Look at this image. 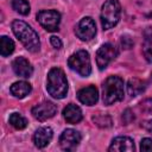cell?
Segmentation results:
<instances>
[{
    "mask_svg": "<svg viewBox=\"0 0 152 152\" xmlns=\"http://www.w3.org/2000/svg\"><path fill=\"white\" fill-rule=\"evenodd\" d=\"M12 31L14 36L21 42L26 50L30 52H37L40 49V42L38 33L25 21L23 20H13L12 21Z\"/></svg>",
    "mask_w": 152,
    "mask_h": 152,
    "instance_id": "cell-1",
    "label": "cell"
},
{
    "mask_svg": "<svg viewBox=\"0 0 152 152\" xmlns=\"http://www.w3.org/2000/svg\"><path fill=\"white\" fill-rule=\"evenodd\" d=\"M48 93L55 99H63L68 93V81L65 74L59 68H52L48 74Z\"/></svg>",
    "mask_w": 152,
    "mask_h": 152,
    "instance_id": "cell-2",
    "label": "cell"
},
{
    "mask_svg": "<svg viewBox=\"0 0 152 152\" xmlns=\"http://www.w3.org/2000/svg\"><path fill=\"white\" fill-rule=\"evenodd\" d=\"M124 99V81L119 76H109L102 86L103 103L110 106Z\"/></svg>",
    "mask_w": 152,
    "mask_h": 152,
    "instance_id": "cell-3",
    "label": "cell"
},
{
    "mask_svg": "<svg viewBox=\"0 0 152 152\" xmlns=\"http://www.w3.org/2000/svg\"><path fill=\"white\" fill-rule=\"evenodd\" d=\"M121 14V6L118 0H107L101 8V25L103 30H109L114 27L119 20Z\"/></svg>",
    "mask_w": 152,
    "mask_h": 152,
    "instance_id": "cell-4",
    "label": "cell"
},
{
    "mask_svg": "<svg viewBox=\"0 0 152 152\" xmlns=\"http://www.w3.org/2000/svg\"><path fill=\"white\" fill-rule=\"evenodd\" d=\"M68 65L71 70L76 71L82 77H88L91 72L90 57L86 50H78L72 53L68 59Z\"/></svg>",
    "mask_w": 152,
    "mask_h": 152,
    "instance_id": "cell-5",
    "label": "cell"
},
{
    "mask_svg": "<svg viewBox=\"0 0 152 152\" xmlns=\"http://www.w3.org/2000/svg\"><path fill=\"white\" fill-rule=\"evenodd\" d=\"M37 20L46 31L55 32L58 30L61 14L55 10H43L37 13Z\"/></svg>",
    "mask_w": 152,
    "mask_h": 152,
    "instance_id": "cell-6",
    "label": "cell"
},
{
    "mask_svg": "<svg viewBox=\"0 0 152 152\" xmlns=\"http://www.w3.org/2000/svg\"><path fill=\"white\" fill-rule=\"evenodd\" d=\"M119 51L116 49L115 45L110 44V43H106L103 45H101L96 52V64L99 66L100 70H103L107 68V65L116 58Z\"/></svg>",
    "mask_w": 152,
    "mask_h": 152,
    "instance_id": "cell-7",
    "label": "cell"
},
{
    "mask_svg": "<svg viewBox=\"0 0 152 152\" xmlns=\"http://www.w3.org/2000/svg\"><path fill=\"white\" fill-rule=\"evenodd\" d=\"M75 33L83 42H88V40L93 39L96 34V25H95V21L93 20V18H90V17L82 18L75 27Z\"/></svg>",
    "mask_w": 152,
    "mask_h": 152,
    "instance_id": "cell-8",
    "label": "cell"
},
{
    "mask_svg": "<svg viewBox=\"0 0 152 152\" xmlns=\"http://www.w3.org/2000/svg\"><path fill=\"white\" fill-rule=\"evenodd\" d=\"M81 133L72 128H66L59 137V145L64 151H74L81 142Z\"/></svg>",
    "mask_w": 152,
    "mask_h": 152,
    "instance_id": "cell-9",
    "label": "cell"
},
{
    "mask_svg": "<svg viewBox=\"0 0 152 152\" xmlns=\"http://www.w3.org/2000/svg\"><path fill=\"white\" fill-rule=\"evenodd\" d=\"M31 113H32L33 118L37 119L38 121H45V120L52 118L57 113V107L55 103H52L50 101H43V102L36 104L32 108Z\"/></svg>",
    "mask_w": 152,
    "mask_h": 152,
    "instance_id": "cell-10",
    "label": "cell"
},
{
    "mask_svg": "<svg viewBox=\"0 0 152 152\" xmlns=\"http://www.w3.org/2000/svg\"><path fill=\"white\" fill-rule=\"evenodd\" d=\"M12 68H13V71L15 72V75H18L19 77L28 78L33 74V68H32L31 63L24 57H17L12 62Z\"/></svg>",
    "mask_w": 152,
    "mask_h": 152,
    "instance_id": "cell-11",
    "label": "cell"
},
{
    "mask_svg": "<svg viewBox=\"0 0 152 152\" xmlns=\"http://www.w3.org/2000/svg\"><path fill=\"white\" fill-rule=\"evenodd\" d=\"M77 99L86 106H94L99 100V91L94 86H89L77 91Z\"/></svg>",
    "mask_w": 152,
    "mask_h": 152,
    "instance_id": "cell-12",
    "label": "cell"
},
{
    "mask_svg": "<svg viewBox=\"0 0 152 152\" xmlns=\"http://www.w3.org/2000/svg\"><path fill=\"white\" fill-rule=\"evenodd\" d=\"M134 142L128 137H116L113 139L108 151L110 152H133L134 151Z\"/></svg>",
    "mask_w": 152,
    "mask_h": 152,
    "instance_id": "cell-13",
    "label": "cell"
},
{
    "mask_svg": "<svg viewBox=\"0 0 152 152\" xmlns=\"http://www.w3.org/2000/svg\"><path fill=\"white\" fill-rule=\"evenodd\" d=\"M52 135H53V132L50 127L48 126L39 127L33 134V142L38 148H43L51 141Z\"/></svg>",
    "mask_w": 152,
    "mask_h": 152,
    "instance_id": "cell-14",
    "label": "cell"
},
{
    "mask_svg": "<svg viewBox=\"0 0 152 152\" xmlns=\"http://www.w3.org/2000/svg\"><path fill=\"white\" fill-rule=\"evenodd\" d=\"M63 116L66 120V122L69 124H77L82 120L83 115H82V110L78 106L70 103L68 104L64 109H63Z\"/></svg>",
    "mask_w": 152,
    "mask_h": 152,
    "instance_id": "cell-15",
    "label": "cell"
},
{
    "mask_svg": "<svg viewBox=\"0 0 152 152\" xmlns=\"http://www.w3.org/2000/svg\"><path fill=\"white\" fill-rule=\"evenodd\" d=\"M32 90V87L28 82H25V81H19V82H15L11 86L10 88V91L11 94L17 97V99H23L25 97L26 95H28Z\"/></svg>",
    "mask_w": 152,
    "mask_h": 152,
    "instance_id": "cell-16",
    "label": "cell"
},
{
    "mask_svg": "<svg viewBox=\"0 0 152 152\" xmlns=\"http://www.w3.org/2000/svg\"><path fill=\"white\" fill-rule=\"evenodd\" d=\"M146 89V83L139 78H129L127 82V93L131 97H135L144 93Z\"/></svg>",
    "mask_w": 152,
    "mask_h": 152,
    "instance_id": "cell-17",
    "label": "cell"
},
{
    "mask_svg": "<svg viewBox=\"0 0 152 152\" xmlns=\"http://www.w3.org/2000/svg\"><path fill=\"white\" fill-rule=\"evenodd\" d=\"M14 51V43L11 38L2 36L0 38V53L2 57H7L10 56L12 52Z\"/></svg>",
    "mask_w": 152,
    "mask_h": 152,
    "instance_id": "cell-18",
    "label": "cell"
},
{
    "mask_svg": "<svg viewBox=\"0 0 152 152\" xmlns=\"http://www.w3.org/2000/svg\"><path fill=\"white\" fill-rule=\"evenodd\" d=\"M8 122L17 129H24L27 126V120L19 113H12L10 115Z\"/></svg>",
    "mask_w": 152,
    "mask_h": 152,
    "instance_id": "cell-19",
    "label": "cell"
},
{
    "mask_svg": "<svg viewBox=\"0 0 152 152\" xmlns=\"http://www.w3.org/2000/svg\"><path fill=\"white\" fill-rule=\"evenodd\" d=\"M12 4V8L18 12L19 14H23V15H27L30 13V4L27 0H12L11 1Z\"/></svg>",
    "mask_w": 152,
    "mask_h": 152,
    "instance_id": "cell-20",
    "label": "cell"
},
{
    "mask_svg": "<svg viewBox=\"0 0 152 152\" xmlns=\"http://www.w3.org/2000/svg\"><path fill=\"white\" fill-rule=\"evenodd\" d=\"M93 121L99 127H102V128H107L112 126V120L108 115H95L93 116Z\"/></svg>",
    "mask_w": 152,
    "mask_h": 152,
    "instance_id": "cell-21",
    "label": "cell"
},
{
    "mask_svg": "<svg viewBox=\"0 0 152 152\" xmlns=\"http://www.w3.org/2000/svg\"><path fill=\"white\" fill-rule=\"evenodd\" d=\"M140 109L147 114H152V97L144 100L140 103Z\"/></svg>",
    "mask_w": 152,
    "mask_h": 152,
    "instance_id": "cell-22",
    "label": "cell"
},
{
    "mask_svg": "<svg viewBox=\"0 0 152 152\" xmlns=\"http://www.w3.org/2000/svg\"><path fill=\"white\" fill-rule=\"evenodd\" d=\"M140 150L144 152H152V139L144 138L140 142Z\"/></svg>",
    "mask_w": 152,
    "mask_h": 152,
    "instance_id": "cell-23",
    "label": "cell"
},
{
    "mask_svg": "<svg viewBox=\"0 0 152 152\" xmlns=\"http://www.w3.org/2000/svg\"><path fill=\"white\" fill-rule=\"evenodd\" d=\"M121 120H122L124 125H128L129 122H132V121L134 120V114L131 112V109H126V110L122 113Z\"/></svg>",
    "mask_w": 152,
    "mask_h": 152,
    "instance_id": "cell-24",
    "label": "cell"
},
{
    "mask_svg": "<svg viewBox=\"0 0 152 152\" xmlns=\"http://www.w3.org/2000/svg\"><path fill=\"white\" fill-rule=\"evenodd\" d=\"M120 43L122 45L124 49H131L133 46V39L129 37V36H122L121 39H120Z\"/></svg>",
    "mask_w": 152,
    "mask_h": 152,
    "instance_id": "cell-25",
    "label": "cell"
},
{
    "mask_svg": "<svg viewBox=\"0 0 152 152\" xmlns=\"http://www.w3.org/2000/svg\"><path fill=\"white\" fill-rule=\"evenodd\" d=\"M144 56L148 63H152V44L146 45L144 48Z\"/></svg>",
    "mask_w": 152,
    "mask_h": 152,
    "instance_id": "cell-26",
    "label": "cell"
},
{
    "mask_svg": "<svg viewBox=\"0 0 152 152\" xmlns=\"http://www.w3.org/2000/svg\"><path fill=\"white\" fill-rule=\"evenodd\" d=\"M50 43H51V45L55 48V49H61L62 48V40L58 38V37H56V36H51L50 37Z\"/></svg>",
    "mask_w": 152,
    "mask_h": 152,
    "instance_id": "cell-27",
    "label": "cell"
},
{
    "mask_svg": "<svg viewBox=\"0 0 152 152\" xmlns=\"http://www.w3.org/2000/svg\"><path fill=\"white\" fill-rule=\"evenodd\" d=\"M141 127H142L144 129H146L148 133H151V134H152V120L144 121V122L141 124Z\"/></svg>",
    "mask_w": 152,
    "mask_h": 152,
    "instance_id": "cell-28",
    "label": "cell"
},
{
    "mask_svg": "<svg viewBox=\"0 0 152 152\" xmlns=\"http://www.w3.org/2000/svg\"><path fill=\"white\" fill-rule=\"evenodd\" d=\"M151 77H152V75H151Z\"/></svg>",
    "mask_w": 152,
    "mask_h": 152,
    "instance_id": "cell-29",
    "label": "cell"
}]
</instances>
